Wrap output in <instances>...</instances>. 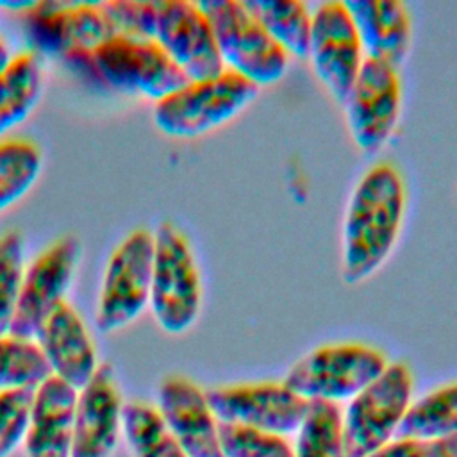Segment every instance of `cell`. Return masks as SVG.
I'll use <instances>...</instances> for the list:
<instances>
[{"label":"cell","instance_id":"6da1fadb","mask_svg":"<svg viewBox=\"0 0 457 457\" xmlns=\"http://www.w3.org/2000/svg\"><path fill=\"white\" fill-rule=\"evenodd\" d=\"M405 214V184L391 162L373 164L355 184L341 239V275L346 284L370 278L389 257Z\"/></svg>","mask_w":457,"mask_h":457},{"label":"cell","instance_id":"7a4b0ae2","mask_svg":"<svg viewBox=\"0 0 457 457\" xmlns=\"http://www.w3.org/2000/svg\"><path fill=\"white\" fill-rule=\"evenodd\" d=\"M66 61L105 86L155 102L187 82L182 70L154 39L114 34L89 54Z\"/></svg>","mask_w":457,"mask_h":457},{"label":"cell","instance_id":"3957f363","mask_svg":"<svg viewBox=\"0 0 457 457\" xmlns=\"http://www.w3.org/2000/svg\"><path fill=\"white\" fill-rule=\"evenodd\" d=\"M259 95V86L225 68L221 73L187 80L155 102L154 123L170 137H198L236 118Z\"/></svg>","mask_w":457,"mask_h":457},{"label":"cell","instance_id":"277c9868","mask_svg":"<svg viewBox=\"0 0 457 457\" xmlns=\"http://www.w3.org/2000/svg\"><path fill=\"white\" fill-rule=\"evenodd\" d=\"M157 325L168 334H184L198 320L202 280L187 236L171 221L154 234L150 302Z\"/></svg>","mask_w":457,"mask_h":457},{"label":"cell","instance_id":"5b68a950","mask_svg":"<svg viewBox=\"0 0 457 457\" xmlns=\"http://www.w3.org/2000/svg\"><path fill=\"white\" fill-rule=\"evenodd\" d=\"M387 355L366 343L343 341L321 345L298 359L284 384L307 402L352 400L387 366Z\"/></svg>","mask_w":457,"mask_h":457},{"label":"cell","instance_id":"8992f818","mask_svg":"<svg viewBox=\"0 0 457 457\" xmlns=\"http://www.w3.org/2000/svg\"><path fill=\"white\" fill-rule=\"evenodd\" d=\"M198 5L228 70L259 87L278 82L287 73L289 55L268 36L243 0H204Z\"/></svg>","mask_w":457,"mask_h":457},{"label":"cell","instance_id":"52a82bcc","mask_svg":"<svg viewBox=\"0 0 457 457\" xmlns=\"http://www.w3.org/2000/svg\"><path fill=\"white\" fill-rule=\"evenodd\" d=\"M414 377L405 362L386 370L357 393L343 414L345 457H368L396 437L412 403Z\"/></svg>","mask_w":457,"mask_h":457},{"label":"cell","instance_id":"ba28073f","mask_svg":"<svg viewBox=\"0 0 457 457\" xmlns=\"http://www.w3.org/2000/svg\"><path fill=\"white\" fill-rule=\"evenodd\" d=\"M154 234L136 228L112 250L96 305L95 323L102 332H114L132 323L150 302Z\"/></svg>","mask_w":457,"mask_h":457},{"label":"cell","instance_id":"9c48e42d","mask_svg":"<svg viewBox=\"0 0 457 457\" xmlns=\"http://www.w3.org/2000/svg\"><path fill=\"white\" fill-rule=\"evenodd\" d=\"M30 50L70 59L89 54L116 34L102 2L39 0L21 12Z\"/></svg>","mask_w":457,"mask_h":457},{"label":"cell","instance_id":"30bf717a","mask_svg":"<svg viewBox=\"0 0 457 457\" xmlns=\"http://www.w3.org/2000/svg\"><path fill=\"white\" fill-rule=\"evenodd\" d=\"M218 423L259 428L280 436L298 430L309 402L284 382H246L205 391Z\"/></svg>","mask_w":457,"mask_h":457},{"label":"cell","instance_id":"8fae6325","mask_svg":"<svg viewBox=\"0 0 457 457\" xmlns=\"http://www.w3.org/2000/svg\"><path fill=\"white\" fill-rule=\"evenodd\" d=\"M307 57L320 82L343 105L366 59L345 2L328 0L316 5Z\"/></svg>","mask_w":457,"mask_h":457},{"label":"cell","instance_id":"7c38bea8","mask_svg":"<svg viewBox=\"0 0 457 457\" xmlns=\"http://www.w3.org/2000/svg\"><path fill=\"white\" fill-rule=\"evenodd\" d=\"M346 125L355 145L364 152L380 150L395 132L402 109L398 68L364 59L345 100Z\"/></svg>","mask_w":457,"mask_h":457},{"label":"cell","instance_id":"4fadbf2b","mask_svg":"<svg viewBox=\"0 0 457 457\" xmlns=\"http://www.w3.org/2000/svg\"><path fill=\"white\" fill-rule=\"evenodd\" d=\"M154 41L187 80L209 79L225 70L211 23L198 2L157 0Z\"/></svg>","mask_w":457,"mask_h":457},{"label":"cell","instance_id":"5bb4252c","mask_svg":"<svg viewBox=\"0 0 457 457\" xmlns=\"http://www.w3.org/2000/svg\"><path fill=\"white\" fill-rule=\"evenodd\" d=\"M79 257L80 241L75 236H64L25 268L16 312L9 328L11 336L34 341L43 320L62 302Z\"/></svg>","mask_w":457,"mask_h":457},{"label":"cell","instance_id":"9a60e30c","mask_svg":"<svg viewBox=\"0 0 457 457\" xmlns=\"http://www.w3.org/2000/svg\"><path fill=\"white\" fill-rule=\"evenodd\" d=\"M123 400L111 364L77 391L71 457H111L121 434Z\"/></svg>","mask_w":457,"mask_h":457},{"label":"cell","instance_id":"2e32d148","mask_svg":"<svg viewBox=\"0 0 457 457\" xmlns=\"http://www.w3.org/2000/svg\"><path fill=\"white\" fill-rule=\"evenodd\" d=\"M157 409L187 457H221L218 420L198 384L182 375H170L159 386Z\"/></svg>","mask_w":457,"mask_h":457},{"label":"cell","instance_id":"e0dca14e","mask_svg":"<svg viewBox=\"0 0 457 457\" xmlns=\"http://www.w3.org/2000/svg\"><path fill=\"white\" fill-rule=\"evenodd\" d=\"M34 343L43 352L50 373L77 391L91 380L100 366L87 327L64 300L43 320Z\"/></svg>","mask_w":457,"mask_h":457},{"label":"cell","instance_id":"ac0fdd59","mask_svg":"<svg viewBox=\"0 0 457 457\" xmlns=\"http://www.w3.org/2000/svg\"><path fill=\"white\" fill-rule=\"evenodd\" d=\"M77 389L50 375L34 389L25 457H71Z\"/></svg>","mask_w":457,"mask_h":457},{"label":"cell","instance_id":"d6986e66","mask_svg":"<svg viewBox=\"0 0 457 457\" xmlns=\"http://www.w3.org/2000/svg\"><path fill=\"white\" fill-rule=\"evenodd\" d=\"M366 59L398 68L411 48L412 20L398 0H346Z\"/></svg>","mask_w":457,"mask_h":457},{"label":"cell","instance_id":"ffe728a7","mask_svg":"<svg viewBox=\"0 0 457 457\" xmlns=\"http://www.w3.org/2000/svg\"><path fill=\"white\" fill-rule=\"evenodd\" d=\"M43 68L32 50L11 55L0 70V136L21 123L39 102Z\"/></svg>","mask_w":457,"mask_h":457},{"label":"cell","instance_id":"44dd1931","mask_svg":"<svg viewBox=\"0 0 457 457\" xmlns=\"http://www.w3.org/2000/svg\"><path fill=\"white\" fill-rule=\"evenodd\" d=\"M268 36L289 55L305 59L309 54L312 12L300 0H243Z\"/></svg>","mask_w":457,"mask_h":457},{"label":"cell","instance_id":"7402d4cb","mask_svg":"<svg viewBox=\"0 0 457 457\" xmlns=\"http://www.w3.org/2000/svg\"><path fill=\"white\" fill-rule=\"evenodd\" d=\"M457 434V382L445 384L412 402L396 437L443 441Z\"/></svg>","mask_w":457,"mask_h":457},{"label":"cell","instance_id":"603a6c76","mask_svg":"<svg viewBox=\"0 0 457 457\" xmlns=\"http://www.w3.org/2000/svg\"><path fill=\"white\" fill-rule=\"evenodd\" d=\"M295 457H345L343 412L337 403L312 400L296 430Z\"/></svg>","mask_w":457,"mask_h":457},{"label":"cell","instance_id":"cb8c5ba5","mask_svg":"<svg viewBox=\"0 0 457 457\" xmlns=\"http://www.w3.org/2000/svg\"><path fill=\"white\" fill-rule=\"evenodd\" d=\"M43 157L34 141H0V211L18 202L37 180Z\"/></svg>","mask_w":457,"mask_h":457},{"label":"cell","instance_id":"d4e9b609","mask_svg":"<svg viewBox=\"0 0 457 457\" xmlns=\"http://www.w3.org/2000/svg\"><path fill=\"white\" fill-rule=\"evenodd\" d=\"M121 434L132 457H161L175 441L159 409L139 400L123 403Z\"/></svg>","mask_w":457,"mask_h":457},{"label":"cell","instance_id":"484cf974","mask_svg":"<svg viewBox=\"0 0 457 457\" xmlns=\"http://www.w3.org/2000/svg\"><path fill=\"white\" fill-rule=\"evenodd\" d=\"M50 368L32 339L11 334L0 336V391L37 387L50 377Z\"/></svg>","mask_w":457,"mask_h":457},{"label":"cell","instance_id":"4316f807","mask_svg":"<svg viewBox=\"0 0 457 457\" xmlns=\"http://www.w3.org/2000/svg\"><path fill=\"white\" fill-rule=\"evenodd\" d=\"M218 439L221 457H295L286 436L259 428L218 423Z\"/></svg>","mask_w":457,"mask_h":457},{"label":"cell","instance_id":"83f0119b","mask_svg":"<svg viewBox=\"0 0 457 457\" xmlns=\"http://www.w3.org/2000/svg\"><path fill=\"white\" fill-rule=\"evenodd\" d=\"M23 273V237L18 230H9L0 236V336L9 334Z\"/></svg>","mask_w":457,"mask_h":457},{"label":"cell","instance_id":"f1b7e54d","mask_svg":"<svg viewBox=\"0 0 457 457\" xmlns=\"http://www.w3.org/2000/svg\"><path fill=\"white\" fill-rule=\"evenodd\" d=\"M34 389L16 387L0 391V457H9L23 445L30 421Z\"/></svg>","mask_w":457,"mask_h":457},{"label":"cell","instance_id":"f546056e","mask_svg":"<svg viewBox=\"0 0 457 457\" xmlns=\"http://www.w3.org/2000/svg\"><path fill=\"white\" fill-rule=\"evenodd\" d=\"M102 9L112 23L116 34L154 39L157 0H109L102 2Z\"/></svg>","mask_w":457,"mask_h":457},{"label":"cell","instance_id":"4dcf8cb0","mask_svg":"<svg viewBox=\"0 0 457 457\" xmlns=\"http://www.w3.org/2000/svg\"><path fill=\"white\" fill-rule=\"evenodd\" d=\"M368 457H450L445 441L395 437Z\"/></svg>","mask_w":457,"mask_h":457},{"label":"cell","instance_id":"1f68e13d","mask_svg":"<svg viewBox=\"0 0 457 457\" xmlns=\"http://www.w3.org/2000/svg\"><path fill=\"white\" fill-rule=\"evenodd\" d=\"M34 4H36V0H14V2L7 0V2H0V7L2 9H11L16 14H21V12L29 11Z\"/></svg>","mask_w":457,"mask_h":457},{"label":"cell","instance_id":"d6a6232c","mask_svg":"<svg viewBox=\"0 0 457 457\" xmlns=\"http://www.w3.org/2000/svg\"><path fill=\"white\" fill-rule=\"evenodd\" d=\"M161 457H187V455H186V452L179 446V443L173 441V443L168 446V450H166Z\"/></svg>","mask_w":457,"mask_h":457},{"label":"cell","instance_id":"836d02e7","mask_svg":"<svg viewBox=\"0 0 457 457\" xmlns=\"http://www.w3.org/2000/svg\"><path fill=\"white\" fill-rule=\"evenodd\" d=\"M443 441H445V445H446V448L450 452V457H457V434L448 437V439H443Z\"/></svg>","mask_w":457,"mask_h":457},{"label":"cell","instance_id":"e575fe53","mask_svg":"<svg viewBox=\"0 0 457 457\" xmlns=\"http://www.w3.org/2000/svg\"><path fill=\"white\" fill-rule=\"evenodd\" d=\"M9 50H7V46H5V43L0 39V70L7 64V61H9Z\"/></svg>","mask_w":457,"mask_h":457}]
</instances>
